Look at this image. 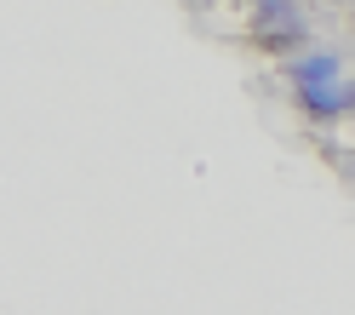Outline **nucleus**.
Instances as JSON below:
<instances>
[{"label": "nucleus", "mask_w": 355, "mask_h": 315, "mask_svg": "<svg viewBox=\"0 0 355 315\" xmlns=\"http://www.w3.org/2000/svg\"><path fill=\"white\" fill-rule=\"evenodd\" d=\"M293 80H298V92H304V103L315 109V115H327V109H344V103L355 98V86L338 80V58H332V52L293 58Z\"/></svg>", "instance_id": "nucleus-1"}, {"label": "nucleus", "mask_w": 355, "mask_h": 315, "mask_svg": "<svg viewBox=\"0 0 355 315\" xmlns=\"http://www.w3.org/2000/svg\"><path fill=\"white\" fill-rule=\"evenodd\" d=\"M258 29L270 35V40H298V35H304V17H298V6L263 0V6H258Z\"/></svg>", "instance_id": "nucleus-2"}]
</instances>
